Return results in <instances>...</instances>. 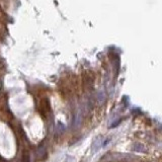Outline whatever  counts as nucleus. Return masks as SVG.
Here are the masks:
<instances>
[{
	"instance_id": "obj_3",
	"label": "nucleus",
	"mask_w": 162,
	"mask_h": 162,
	"mask_svg": "<svg viewBox=\"0 0 162 162\" xmlns=\"http://www.w3.org/2000/svg\"><path fill=\"white\" fill-rule=\"evenodd\" d=\"M132 149L134 151L138 153H146L147 149H146V146L144 144L140 143V142H135L132 144Z\"/></svg>"
},
{
	"instance_id": "obj_1",
	"label": "nucleus",
	"mask_w": 162,
	"mask_h": 162,
	"mask_svg": "<svg viewBox=\"0 0 162 162\" xmlns=\"http://www.w3.org/2000/svg\"><path fill=\"white\" fill-rule=\"evenodd\" d=\"M112 160H117V161H124V162H132L136 160V157L134 155L127 153H112L110 154Z\"/></svg>"
},
{
	"instance_id": "obj_6",
	"label": "nucleus",
	"mask_w": 162,
	"mask_h": 162,
	"mask_svg": "<svg viewBox=\"0 0 162 162\" xmlns=\"http://www.w3.org/2000/svg\"><path fill=\"white\" fill-rule=\"evenodd\" d=\"M45 154H46L45 148H43V147L38 148V152H37V155L38 156V157H43V156L45 155Z\"/></svg>"
},
{
	"instance_id": "obj_2",
	"label": "nucleus",
	"mask_w": 162,
	"mask_h": 162,
	"mask_svg": "<svg viewBox=\"0 0 162 162\" xmlns=\"http://www.w3.org/2000/svg\"><path fill=\"white\" fill-rule=\"evenodd\" d=\"M104 140V139L102 136H98V137H96L95 139H94L93 142H92V145H91V153L92 154L96 153L97 151H98L99 149L102 147Z\"/></svg>"
},
{
	"instance_id": "obj_4",
	"label": "nucleus",
	"mask_w": 162,
	"mask_h": 162,
	"mask_svg": "<svg viewBox=\"0 0 162 162\" xmlns=\"http://www.w3.org/2000/svg\"><path fill=\"white\" fill-rule=\"evenodd\" d=\"M96 98H97V102H98L99 104H104V102L105 101V98H107V96H105V92H104V90H99L98 92H97Z\"/></svg>"
},
{
	"instance_id": "obj_7",
	"label": "nucleus",
	"mask_w": 162,
	"mask_h": 162,
	"mask_svg": "<svg viewBox=\"0 0 162 162\" xmlns=\"http://www.w3.org/2000/svg\"><path fill=\"white\" fill-rule=\"evenodd\" d=\"M120 123H121V120H118V121H115L114 123H112V125L109 126V128H115V127H118V126L120 125Z\"/></svg>"
},
{
	"instance_id": "obj_5",
	"label": "nucleus",
	"mask_w": 162,
	"mask_h": 162,
	"mask_svg": "<svg viewBox=\"0 0 162 162\" xmlns=\"http://www.w3.org/2000/svg\"><path fill=\"white\" fill-rule=\"evenodd\" d=\"M65 130H66L65 125H64L62 122H60V121H59V122L57 123V132L59 134H62V133L65 132Z\"/></svg>"
}]
</instances>
